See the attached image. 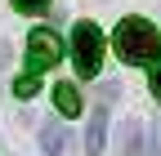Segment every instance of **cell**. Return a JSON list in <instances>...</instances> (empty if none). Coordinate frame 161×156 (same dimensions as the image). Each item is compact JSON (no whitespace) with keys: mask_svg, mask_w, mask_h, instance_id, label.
I'll list each match as a JSON object with an SVG mask.
<instances>
[{"mask_svg":"<svg viewBox=\"0 0 161 156\" xmlns=\"http://www.w3.org/2000/svg\"><path fill=\"white\" fill-rule=\"evenodd\" d=\"M36 89H40V76L36 71H27V76L14 81V94H18V98H36Z\"/></svg>","mask_w":161,"mask_h":156,"instance_id":"obj_8","label":"cell"},{"mask_svg":"<svg viewBox=\"0 0 161 156\" xmlns=\"http://www.w3.org/2000/svg\"><path fill=\"white\" fill-rule=\"evenodd\" d=\"M112 49L121 63H130V67H143L157 58L161 40H157V27L148 23V18H121L116 31H112Z\"/></svg>","mask_w":161,"mask_h":156,"instance_id":"obj_1","label":"cell"},{"mask_svg":"<svg viewBox=\"0 0 161 156\" xmlns=\"http://www.w3.org/2000/svg\"><path fill=\"white\" fill-rule=\"evenodd\" d=\"M72 63H76V71L85 81L98 76V67H103V31L94 23H76L72 27Z\"/></svg>","mask_w":161,"mask_h":156,"instance_id":"obj_2","label":"cell"},{"mask_svg":"<svg viewBox=\"0 0 161 156\" xmlns=\"http://www.w3.org/2000/svg\"><path fill=\"white\" fill-rule=\"evenodd\" d=\"M103 134H108V103L90 112V129H85V156L103 152Z\"/></svg>","mask_w":161,"mask_h":156,"instance_id":"obj_4","label":"cell"},{"mask_svg":"<svg viewBox=\"0 0 161 156\" xmlns=\"http://www.w3.org/2000/svg\"><path fill=\"white\" fill-rule=\"evenodd\" d=\"M152 156H161V116H157V125H152Z\"/></svg>","mask_w":161,"mask_h":156,"instance_id":"obj_11","label":"cell"},{"mask_svg":"<svg viewBox=\"0 0 161 156\" xmlns=\"http://www.w3.org/2000/svg\"><path fill=\"white\" fill-rule=\"evenodd\" d=\"M152 94L161 98V63H157V71H152Z\"/></svg>","mask_w":161,"mask_h":156,"instance_id":"obj_12","label":"cell"},{"mask_svg":"<svg viewBox=\"0 0 161 156\" xmlns=\"http://www.w3.org/2000/svg\"><path fill=\"white\" fill-rule=\"evenodd\" d=\"M121 156H143V147H139V125L134 121L121 125Z\"/></svg>","mask_w":161,"mask_h":156,"instance_id":"obj_7","label":"cell"},{"mask_svg":"<svg viewBox=\"0 0 161 156\" xmlns=\"http://www.w3.org/2000/svg\"><path fill=\"white\" fill-rule=\"evenodd\" d=\"M58 58H63V40H58L49 27H36L27 36V67L31 71H45V67L58 63Z\"/></svg>","mask_w":161,"mask_h":156,"instance_id":"obj_3","label":"cell"},{"mask_svg":"<svg viewBox=\"0 0 161 156\" xmlns=\"http://www.w3.org/2000/svg\"><path fill=\"white\" fill-rule=\"evenodd\" d=\"M63 147H67V129L58 121H49L45 129H40V152L45 156H63Z\"/></svg>","mask_w":161,"mask_h":156,"instance_id":"obj_5","label":"cell"},{"mask_svg":"<svg viewBox=\"0 0 161 156\" xmlns=\"http://www.w3.org/2000/svg\"><path fill=\"white\" fill-rule=\"evenodd\" d=\"M45 5H49V0H14V9H18V13H40Z\"/></svg>","mask_w":161,"mask_h":156,"instance_id":"obj_9","label":"cell"},{"mask_svg":"<svg viewBox=\"0 0 161 156\" xmlns=\"http://www.w3.org/2000/svg\"><path fill=\"white\" fill-rule=\"evenodd\" d=\"M54 107L63 112V116H80V94H76V85H54Z\"/></svg>","mask_w":161,"mask_h":156,"instance_id":"obj_6","label":"cell"},{"mask_svg":"<svg viewBox=\"0 0 161 156\" xmlns=\"http://www.w3.org/2000/svg\"><path fill=\"white\" fill-rule=\"evenodd\" d=\"M116 94H121V85H112V81H108L103 89H98V98H103V103H112V98H116Z\"/></svg>","mask_w":161,"mask_h":156,"instance_id":"obj_10","label":"cell"}]
</instances>
